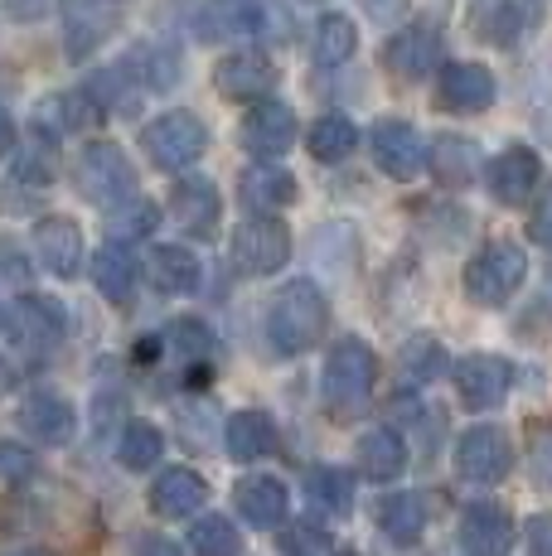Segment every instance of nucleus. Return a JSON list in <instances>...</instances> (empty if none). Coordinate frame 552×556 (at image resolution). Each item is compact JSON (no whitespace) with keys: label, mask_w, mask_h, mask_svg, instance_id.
<instances>
[{"label":"nucleus","mask_w":552,"mask_h":556,"mask_svg":"<svg viewBox=\"0 0 552 556\" xmlns=\"http://www.w3.org/2000/svg\"><path fill=\"white\" fill-rule=\"evenodd\" d=\"M524 276H528L524 248H518V242L494 238V242H485L471 262H465V295H471L475 305L494 309V305H504L518 286H524Z\"/></svg>","instance_id":"3"},{"label":"nucleus","mask_w":552,"mask_h":556,"mask_svg":"<svg viewBox=\"0 0 552 556\" xmlns=\"http://www.w3.org/2000/svg\"><path fill=\"white\" fill-rule=\"evenodd\" d=\"M170 218L179 223V228L189 232V238H214L218 232V218H223V199L214 189V179H179L175 189H170Z\"/></svg>","instance_id":"14"},{"label":"nucleus","mask_w":552,"mask_h":556,"mask_svg":"<svg viewBox=\"0 0 552 556\" xmlns=\"http://www.w3.org/2000/svg\"><path fill=\"white\" fill-rule=\"evenodd\" d=\"M431 169H437V179H441V185H451V189L471 185L475 146L465 141V136H437V146H431Z\"/></svg>","instance_id":"31"},{"label":"nucleus","mask_w":552,"mask_h":556,"mask_svg":"<svg viewBox=\"0 0 552 556\" xmlns=\"http://www.w3.org/2000/svg\"><path fill=\"white\" fill-rule=\"evenodd\" d=\"M73 179H78V189L92 203H102V208H112V213L136 199V169H131V160L122 155V146H112V141L83 146L78 160H73Z\"/></svg>","instance_id":"4"},{"label":"nucleus","mask_w":552,"mask_h":556,"mask_svg":"<svg viewBox=\"0 0 552 556\" xmlns=\"http://www.w3.org/2000/svg\"><path fill=\"white\" fill-rule=\"evenodd\" d=\"M330 329V301L321 295L315 281H291L267 309V339L281 358H301Z\"/></svg>","instance_id":"1"},{"label":"nucleus","mask_w":552,"mask_h":556,"mask_svg":"<svg viewBox=\"0 0 552 556\" xmlns=\"http://www.w3.org/2000/svg\"><path fill=\"white\" fill-rule=\"evenodd\" d=\"M189 547H195V556H238L242 538L223 513H209V518H199L195 528H189Z\"/></svg>","instance_id":"34"},{"label":"nucleus","mask_w":552,"mask_h":556,"mask_svg":"<svg viewBox=\"0 0 552 556\" xmlns=\"http://www.w3.org/2000/svg\"><path fill=\"white\" fill-rule=\"evenodd\" d=\"M204 504H209V484L195 469H165L151 484V508L161 518H195Z\"/></svg>","instance_id":"22"},{"label":"nucleus","mask_w":552,"mask_h":556,"mask_svg":"<svg viewBox=\"0 0 552 556\" xmlns=\"http://www.w3.org/2000/svg\"><path fill=\"white\" fill-rule=\"evenodd\" d=\"M10 146H15V122H10V112L0 106V155H5Z\"/></svg>","instance_id":"46"},{"label":"nucleus","mask_w":552,"mask_h":556,"mask_svg":"<svg viewBox=\"0 0 552 556\" xmlns=\"http://www.w3.org/2000/svg\"><path fill=\"white\" fill-rule=\"evenodd\" d=\"M165 344L175 349L179 358L195 363V368H204V358L214 354V329H209L204 319H175V325L165 329Z\"/></svg>","instance_id":"36"},{"label":"nucleus","mask_w":552,"mask_h":556,"mask_svg":"<svg viewBox=\"0 0 552 556\" xmlns=\"http://www.w3.org/2000/svg\"><path fill=\"white\" fill-rule=\"evenodd\" d=\"M83 102H88V98H83V92H63V98L45 102V106H54V112H59V122L78 131V126H88V116H92V106H83Z\"/></svg>","instance_id":"41"},{"label":"nucleus","mask_w":552,"mask_h":556,"mask_svg":"<svg viewBox=\"0 0 552 556\" xmlns=\"http://www.w3.org/2000/svg\"><path fill=\"white\" fill-rule=\"evenodd\" d=\"M204 25H214L209 35H252V29L262 25V10L248 5V0H228V5L204 20Z\"/></svg>","instance_id":"37"},{"label":"nucleus","mask_w":552,"mask_h":556,"mask_svg":"<svg viewBox=\"0 0 552 556\" xmlns=\"http://www.w3.org/2000/svg\"><path fill=\"white\" fill-rule=\"evenodd\" d=\"M223 445L238 465H258L276 451V426L267 412H233L228 426H223Z\"/></svg>","instance_id":"23"},{"label":"nucleus","mask_w":552,"mask_h":556,"mask_svg":"<svg viewBox=\"0 0 552 556\" xmlns=\"http://www.w3.org/2000/svg\"><path fill=\"white\" fill-rule=\"evenodd\" d=\"M92 286L108 295L112 305H126L136 295V256L122 242H108L102 252H92Z\"/></svg>","instance_id":"26"},{"label":"nucleus","mask_w":552,"mask_h":556,"mask_svg":"<svg viewBox=\"0 0 552 556\" xmlns=\"http://www.w3.org/2000/svg\"><path fill=\"white\" fill-rule=\"evenodd\" d=\"M0 475L5 479H29L35 475V455L15 441H0Z\"/></svg>","instance_id":"39"},{"label":"nucleus","mask_w":552,"mask_h":556,"mask_svg":"<svg viewBox=\"0 0 552 556\" xmlns=\"http://www.w3.org/2000/svg\"><path fill=\"white\" fill-rule=\"evenodd\" d=\"M0 556H49V552H35V547H20V552H0Z\"/></svg>","instance_id":"49"},{"label":"nucleus","mask_w":552,"mask_h":556,"mask_svg":"<svg viewBox=\"0 0 552 556\" xmlns=\"http://www.w3.org/2000/svg\"><path fill=\"white\" fill-rule=\"evenodd\" d=\"M451 378L471 412H490V406H499L509 397V388H514V363L499 354H465L451 368Z\"/></svg>","instance_id":"9"},{"label":"nucleus","mask_w":552,"mask_h":556,"mask_svg":"<svg viewBox=\"0 0 552 556\" xmlns=\"http://www.w3.org/2000/svg\"><path fill=\"white\" fill-rule=\"evenodd\" d=\"M286 256H291V232H286V223H276L272 213H252L248 223H238V232H233V262H238L242 276L281 271Z\"/></svg>","instance_id":"6"},{"label":"nucleus","mask_w":552,"mask_h":556,"mask_svg":"<svg viewBox=\"0 0 552 556\" xmlns=\"http://www.w3.org/2000/svg\"><path fill=\"white\" fill-rule=\"evenodd\" d=\"M374 382H378V358L364 339H339V344L325 354V372H321V392L330 412H354L374 397Z\"/></svg>","instance_id":"2"},{"label":"nucleus","mask_w":552,"mask_h":556,"mask_svg":"<svg viewBox=\"0 0 552 556\" xmlns=\"http://www.w3.org/2000/svg\"><path fill=\"white\" fill-rule=\"evenodd\" d=\"M528 238L552 248V185H543V194L534 203V218H528Z\"/></svg>","instance_id":"40"},{"label":"nucleus","mask_w":552,"mask_h":556,"mask_svg":"<svg viewBox=\"0 0 552 556\" xmlns=\"http://www.w3.org/2000/svg\"><path fill=\"white\" fill-rule=\"evenodd\" d=\"M514 469V441L504 426H471L455 441V475L471 484H499Z\"/></svg>","instance_id":"7"},{"label":"nucleus","mask_w":552,"mask_h":556,"mask_svg":"<svg viewBox=\"0 0 552 556\" xmlns=\"http://www.w3.org/2000/svg\"><path fill=\"white\" fill-rule=\"evenodd\" d=\"M20 431L39 445H68L73 431H78V412L59 392H29L20 402Z\"/></svg>","instance_id":"17"},{"label":"nucleus","mask_w":552,"mask_h":556,"mask_svg":"<svg viewBox=\"0 0 552 556\" xmlns=\"http://www.w3.org/2000/svg\"><path fill=\"white\" fill-rule=\"evenodd\" d=\"M524 538H528V552H534V556H552V513H538V518H528Z\"/></svg>","instance_id":"42"},{"label":"nucleus","mask_w":552,"mask_h":556,"mask_svg":"<svg viewBox=\"0 0 552 556\" xmlns=\"http://www.w3.org/2000/svg\"><path fill=\"white\" fill-rule=\"evenodd\" d=\"M233 504L252 522V528H281L286 508H291V494H286L281 479L272 475H248L238 489H233Z\"/></svg>","instance_id":"21"},{"label":"nucleus","mask_w":552,"mask_h":556,"mask_svg":"<svg viewBox=\"0 0 552 556\" xmlns=\"http://www.w3.org/2000/svg\"><path fill=\"white\" fill-rule=\"evenodd\" d=\"M368 151H374V165L384 169V175H392V179H417L422 169H427V146H422L417 126L398 122V116H388V122L374 126Z\"/></svg>","instance_id":"10"},{"label":"nucleus","mask_w":552,"mask_h":556,"mask_svg":"<svg viewBox=\"0 0 552 556\" xmlns=\"http://www.w3.org/2000/svg\"><path fill=\"white\" fill-rule=\"evenodd\" d=\"M509 542H514V518H509V508L480 498V504H471L461 513V547L471 556H504Z\"/></svg>","instance_id":"19"},{"label":"nucleus","mask_w":552,"mask_h":556,"mask_svg":"<svg viewBox=\"0 0 552 556\" xmlns=\"http://www.w3.org/2000/svg\"><path fill=\"white\" fill-rule=\"evenodd\" d=\"M471 35L490 49H514L528 35V0H471Z\"/></svg>","instance_id":"18"},{"label":"nucleus","mask_w":552,"mask_h":556,"mask_svg":"<svg viewBox=\"0 0 552 556\" xmlns=\"http://www.w3.org/2000/svg\"><path fill=\"white\" fill-rule=\"evenodd\" d=\"M0 276H15V281H25V262H20V252H10L5 242H0Z\"/></svg>","instance_id":"45"},{"label":"nucleus","mask_w":552,"mask_h":556,"mask_svg":"<svg viewBox=\"0 0 552 556\" xmlns=\"http://www.w3.org/2000/svg\"><path fill=\"white\" fill-rule=\"evenodd\" d=\"M146 271H151V286L161 295H189L199 286V256L189 248H155Z\"/></svg>","instance_id":"27"},{"label":"nucleus","mask_w":552,"mask_h":556,"mask_svg":"<svg viewBox=\"0 0 552 556\" xmlns=\"http://www.w3.org/2000/svg\"><path fill=\"white\" fill-rule=\"evenodd\" d=\"M136 556H185V552L161 532H146V538H136Z\"/></svg>","instance_id":"44"},{"label":"nucleus","mask_w":552,"mask_h":556,"mask_svg":"<svg viewBox=\"0 0 552 556\" xmlns=\"http://www.w3.org/2000/svg\"><path fill=\"white\" fill-rule=\"evenodd\" d=\"M398 368H402V378L422 388V382H431L446 368V354H441V344L431 334H417V339H407V344H402Z\"/></svg>","instance_id":"35"},{"label":"nucleus","mask_w":552,"mask_h":556,"mask_svg":"<svg viewBox=\"0 0 552 556\" xmlns=\"http://www.w3.org/2000/svg\"><path fill=\"white\" fill-rule=\"evenodd\" d=\"M242 199L252 203V208L272 213V208H286V203H296V179L286 175V169L276 165H258L242 175Z\"/></svg>","instance_id":"29"},{"label":"nucleus","mask_w":552,"mask_h":556,"mask_svg":"<svg viewBox=\"0 0 552 556\" xmlns=\"http://www.w3.org/2000/svg\"><path fill=\"white\" fill-rule=\"evenodd\" d=\"M155 203H146V199H131V203H122V208L112 213V232L116 238H146V232H155Z\"/></svg>","instance_id":"38"},{"label":"nucleus","mask_w":552,"mask_h":556,"mask_svg":"<svg viewBox=\"0 0 552 556\" xmlns=\"http://www.w3.org/2000/svg\"><path fill=\"white\" fill-rule=\"evenodd\" d=\"M10 382H15V372H10V363L0 358V397H5V392H10Z\"/></svg>","instance_id":"48"},{"label":"nucleus","mask_w":552,"mask_h":556,"mask_svg":"<svg viewBox=\"0 0 552 556\" xmlns=\"http://www.w3.org/2000/svg\"><path fill=\"white\" fill-rule=\"evenodd\" d=\"M161 455H165V435L155 431L151 421H126L122 441H116V459H122V469L141 475V469L161 465Z\"/></svg>","instance_id":"30"},{"label":"nucleus","mask_w":552,"mask_h":556,"mask_svg":"<svg viewBox=\"0 0 552 556\" xmlns=\"http://www.w3.org/2000/svg\"><path fill=\"white\" fill-rule=\"evenodd\" d=\"M214 83L233 102H267V92L276 88V68L262 49H238L214 68Z\"/></svg>","instance_id":"13"},{"label":"nucleus","mask_w":552,"mask_h":556,"mask_svg":"<svg viewBox=\"0 0 552 556\" xmlns=\"http://www.w3.org/2000/svg\"><path fill=\"white\" fill-rule=\"evenodd\" d=\"M354 455H359V469H364L374 484H388V479H398L402 469H407V441H402L392 426L364 431L354 445Z\"/></svg>","instance_id":"24"},{"label":"nucleus","mask_w":552,"mask_h":556,"mask_svg":"<svg viewBox=\"0 0 552 556\" xmlns=\"http://www.w3.org/2000/svg\"><path fill=\"white\" fill-rule=\"evenodd\" d=\"M437 102L446 112H485L494 102V73L485 63H471V59H455L441 68L437 78Z\"/></svg>","instance_id":"16"},{"label":"nucleus","mask_w":552,"mask_h":556,"mask_svg":"<svg viewBox=\"0 0 552 556\" xmlns=\"http://www.w3.org/2000/svg\"><path fill=\"white\" fill-rule=\"evenodd\" d=\"M141 151L155 169H189L209 151V126L195 112H165L141 131Z\"/></svg>","instance_id":"5"},{"label":"nucleus","mask_w":552,"mask_h":556,"mask_svg":"<svg viewBox=\"0 0 552 556\" xmlns=\"http://www.w3.org/2000/svg\"><path fill=\"white\" fill-rule=\"evenodd\" d=\"M35 248H39V262H45V271L54 276H78L83 266V232L73 218H63V213H54V218H45L35 228Z\"/></svg>","instance_id":"20"},{"label":"nucleus","mask_w":552,"mask_h":556,"mask_svg":"<svg viewBox=\"0 0 552 556\" xmlns=\"http://www.w3.org/2000/svg\"><path fill=\"white\" fill-rule=\"evenodd\" d=\"M534 475L552 489V426H543V431L534 435Z\"/></svg>","instance_id":"43"},{"label":"nucleus","mask_w":552,"mask_h":556,"mask_svg":"<svg viewBox=\"0 0 552 556\" xmlns=\"http://www.w3.org/2000/svg\"><path fill=\"white\" fill-rule=\"evenodd\" d=\"M10 329H15V339L29 354L45 358V354H54L63 344V334H68V309L59 301H49V295H25V301H15Z\"/></svg>","instance_id":"11"},{"label":"nucleus","mask_w":552,"mask_h":556,"mask_svg":"<svg viewBox=\"0 0 552 556\" xmlns=\"http://www.w3.org/2000/svg\"><path fill=\"white\" fill-rule=\"evenodd\" d=\"M305 489H311V498L325 513H339V518H344V513L354 508V475H344V469H335V465L311 469V475H305Z\"/></svg>","instance_id":"33"},{"label":"nucleus","mask_w":552,"mask_h":556,"mask_svg":"<svg viewBox=\"0 0 552 556\" xmlns=\"http://www.w3.org/2000/svg\"><path fill=\"white\" fill-rule=\"evenodd\" d=\"M388 68L392 78L402 83H422L431 68H441V29L431 20H417V25L398 29L388 39Z\"/></svg>","instance_id":"12"},{"label":"nucleus","mask_w":552,"mask_h":556,"mask_svg":"<svg viewBox=\"0 0 552 556\" xmlns=\"http://www.w3.org/2000/svg\"><path fill=\"white\" fill-rule=\"evenodd\" d=\"M407 5V0H368V10H374L378 20H388V15H398V10Z\"/></svg>","instance_id":"47"},{"label":"nucleus","mask_w":552,"mask_h":556,"mask_svg":"<svg viewBox=\"0 0 552 556\" xmlns=\"http://www.w3.org/2000/svg\"><path fill=\"white\" fill-rule=\"evenodd\" d=\"M305 146H311V155L321 160V165H339V160L354 155L359 126L349 122V116H321V122L311 126V136H305Z\"/></svg>","instance_id":"28"},{"label":"nucleus","mask_w":552,"mask_h":556,"mask_svg":"<svg viewBox=\"0 0 552 556\" xmlns=\"http://www.w3.org/2000/svg\"><path fill=\"white\" fill-rule=\"evenodd\" d=\"M359 49V29L354 20L344 15H325L321 25H315V59L325 63V68H339V63H349Z\"/></svg>","instance_id":"32"},{"label":"nucleus","mask_w":552,"mask_h":556,"mask_svg":"<svg viewBox=\"0 0 552 556\" xmlns=\"http://www.w3.org/2000/svg\"><path fill=\"white\" fill-rule=\"evenodd\" d=\"M378 532L392 547H417L422 532H427V504L417 494H388L378 504Z\"/></svg>","instance_id":"25"},{"label":"nucleus","mask_w":552,"mask_h":556,"mask_svg":"<svg viewBox=\"0 0 552 556\" xmlns=\"http://www.w3.org/2000/svg\"><path fill=\"white\" fill-rule=\"evenodd\" d=\"M538 179H543V160H538L534 146H504L490 165H485V189H490L494 203L504 208H518L538 194Z\"/></svg>","instance_id":"8"},{"label":"nucleus","mask_w":552,"mask_h":556,"mask_svg":"<svg viewBox=\"0 0 552 556\" xmlns=\"http://www.w3.org/2000/svg\"><path fill=\"white\" fill-rule=\"evenodd\" d=\"M242 146L262 160H276L296 146V112L286 102H252V112L242 116Z\"/></svg>","instance_id":"15"}]
</instances>
